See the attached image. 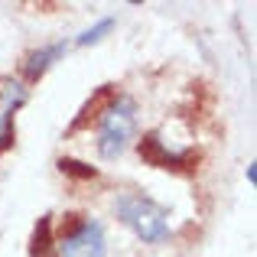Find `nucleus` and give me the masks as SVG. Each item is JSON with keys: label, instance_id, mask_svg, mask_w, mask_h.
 I'll return each mask as SVG.
<instances>
[{"label": "nucleus", "instance_id": "1", "mask_svg": "<svg viewBox=\"0 0 257 257\" xmlns=\"http://www.w3.org/2000/svg\"><path fill=\"white\" fill-rule=\"evenodd\" d=\"M114 215L147 244H163L170 238V212L144 192H120L114 199Z\"/></svg>", "mask_w": 257, "mask_h": 257}, {"label": "nucleus", "instance_id": "2", "mask_svg": "<svg viewBox=\"0 0 257 257\" xmlns=\"http://www.w3.org/2000/svg\"><path fill=\"white\" fill-rule=\"evenodd\" d=\"M134 131H137V101L131 94H117L107 104V111L101 114L98 127V153L104 160H117L127 150Z\"/></svg>", "mask_w": 257, "mask_h": 257}, {"label": "nucleus", "instance_id": "3", "mask_svg": "<svg viewBox=\"0 0 257 257\" xmlns=\"http://www.w3.org/2000/svg\"><path fill=\"white\" fill-rule=\"evenodd\" d=\"M104 228L85 215H65L62 231L56 238V257H104Z\"/></svg>", "mask_w": 257, "mask_h": 257}, {"label": "nucleus", "instance_id": "4", "mask_svg": "<svg viewBox=\"0 0 257 257\" xmlns=\"http://www.w3.org/2000/svg\"><path fill=\"white\" fill-rule=\"evenodd\" d=\"M137 153L147 166H157V170H170V173H192L199 163V153L195 150H173L166 147V140H160L157 131H147L137 144Z\"/></svg>", "mask_w": 257, "mask_h": 257}, {"label": "nucleus", "instance_id": "5", "mask_svg": "<svg viewBox=\"0 0 257 257\" xmlns=\"http://www.w3.org/2000/svg\"><path fill=\"white\" fill-rule=\"evenodd\" d=\"M26 101H30L26 82H20V78H13V75H0V153L17 144L13 117H17V111Z\"/></svg>", "mask_w": 257, "mask_h": 257}, {"label": "nucleus", "instance_id": "6", "mask_svg": "<svg viewBox=\"0 0 257 257\" xmlns=\"http://www.w3.org/2000/svg\"><path fill=\"white\" fill-rule=\"evenodd\" d=\"M65 52H69V43H65V39H62V43H52V46H43V49L30 52L26 62H23V78H26V82H39V78H43L46 72L65 56Z\"/></svg>", "mask_w": 257, "mask_h": 257}, {"label": "nucleus", "instance_id": "7", "mask_svg": "<svg viewBox=\"0 0 257 257\" xmlns=\"http://www.w3.org/2000/svg\"><path fill=\"white\" fill-rule=\"evenodd\" d=\"M114 98H117V91H114V85H101L98 91H94L91 98H88V104L82 107V111H78V117L72 120L69 134H78V131H85V127L91 124V120H101V114L107 111V104H111Z\"/></svg>", "mask_w": 257, "mask_h": 257}, {"label": "nucleus", "instance_id": "8", "mask_svg": "<svg viewBox=\"0 0 257 257\" xmlns=\"http://www.w3.org/2000/svg\"><path fill=\"white\" fill-rule=\"evenodd\" d=\"M30 257H56V238H52V215H43L39 225L33 228Z\"/></svg>", "mask_w": 257, "mask_h": 257}, {"label": "nucleus", "instance_id": "9", "mask_svg": "<svg viewBox=\"0 0 257 257\" xmlns=\"http://www.w3.org/2000/svg\"><path fill=\"white\" fill-rule=\"evenodd\" d=\"M111 30H114V20H111V17H104V20H98L91 30H85L82 36L75 39V46H94V43H101V39H104Z\"/></svg>", "mask_w": 257, "mask_h": 257}, {"label": "nucleus", "instance_id": "10", "mask_svg": "<svg viewBox=\"0 0 257 257\" xmlns=\"http://www.w3.org/2000/svg\"><path fill=\"white\" fill-rule=\"evenodd\" d=\"M59 170H62L65 176H78V179H94V176H98V170H94V166H85V163L69 160V157L59 160Z\"/></svg>", "mask_w": 257, "mask_h": 257}, {"label": "nucleus", "instance_id": "11", "mask_svg": "<svg viewBox=\"0 0 257 257\" xmlns=\"http://www.w3.org/2000/svg\"><path fill=\"white\" fill-rule=\"evenodd\" d=\"M244 176H247V182H251V186H254V182H257V163H247Z\"/></svg>", "mask_w": 257, "mask_h": 257}]
</instances>
